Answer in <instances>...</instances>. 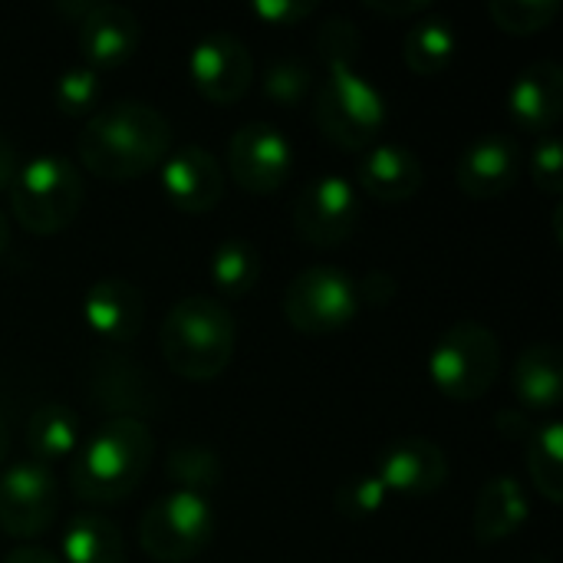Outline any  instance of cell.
I'll list each match as a JSON object with an SVG mask.
<instances>
[{
  "label": "cell",
  "instance_id": "obj_1",
  "mask_svg": "<svg viewBox=\"0 0 563 563\" xmlns=\"http://www.w3.org/2000/svg\"><path fill=\"white\" fill-rule=\"evenodd\" d=\"M168 148L172 122L155 106L139 99L99 106L76 139L82 168L115 185L142 178L145 172L158 168L168 158Z\"/></svg>",
  "mask_w": 563,
  "mask_h": 563
},
{
  "label": "cell",
  "instance_id": "obj_2",
  "mask_svg": "<svg viewBox=\"0 0 563 563\" xmlns=\"http://www.w3.org/2000/svg\"><path fill=\"white\" fill-rule=\"evenodd\" d=\"M152 455V429L139 416H112L92 429L69 459V488L79 501L115 505L142 485Z\"/></svg>",
  "mask_w": 563,
  "mask_h": 563
},
{
  "label": "cell",
  "instance_id": "obj_3",
  "mask_svg": "<svg viewBox=\"0 0 563 563\" xmlns=\"http://www.w3.org/2000/svg\"><path fill=\"white\" fill-rule=\"evenodd\" d=\"M238 327L231 310L208 297L191 294L181 297L158 327V350L168 369L188 383H211L218 379L234 356Z\"/></svg>",
  "mask_w": 563,
  "mask_h": 563
},
{
  "label": "cell",
  "instance_id": "obj_4",
  "mask_svg": "<svg viewBox=\"0 0 563 563\" xmlns=\"http://www.w3.org/2000/svg\"><path fill=\"white\" fill-rule=\"evenodd\" d=\"M386 96L350 63H333L313 96V122L343 152H366L386 125Z\"/></svg>",
  "mask_w": 563,
  "mask_h": 563
},
{
  "label": "cell",
  "instance_id": "obj_5",
  "mask_svg": "<svg viewBox=\"0 0 563 563\" xmlns=\"http://www.w3.org/2000/svg\"><path fill=\"white\" fill-rule=\"evenodd\" d=\"M82 198L86 185L79 168L69 158L46 152L20 165V175L10 188V211L23 231L49 238L76 221Z\"/></svg>",
  "mask_w": 563,
  "mask_h": 563
},
{
  "label": "cell",
  "instance_id": "obj_6",
  "mask_svg": "<svg viewBox=\"0 0 563 563\" xmlns=\"http://www.w3.org/2000/svg\"><path fill=\"white\" fill-rule=\"evenodd\" d=\"M501 373V343L495 330L475 320L449 327L429 350V379L452 402L482 399Z\"/></svg>",
  "mask_w": 563,
  "mask_h": 563
},
{
  "label": "cell",
  "instance_id": "obj_7",
  "mask_svg": "<svg viewBox=\"0 0 563 563\" xmlns=\"http://www.w3.org/2000/svg\"><path fill=\"white\" fill-rule=\"evenodd\" d=\"M211 498L191 492H168L155 498L139 518V544L155 563H188L205 554L214 538Z\"/></svg>",
  "mask_w": 563,
  "mask_h": 563
},
{
  "label": "cell",
  "instance_id": "obj_8",
  "mask_svg": "<svg viewBox=\"0 0 563 563\" xmlns=\"http://www.w3.org/2000/svg\"><path fill=\"white\" fill-rule=\"evenodd\" d=\"M360 313L356 277L333 264L300 271L284 290V317L303 336H327L350 327Z\"/></svg>",
  "mask_w": 563,
  "mask_h": 563
},
{
  "label": "cell",
  "instance_id": "obj_9",
  "mask_svg": "<svg viewBox=\"0 0 563 563\" xmlns=\"http://www.w3.org/2000/svg\"><path fill=\"white\" fill-rule=\"evenodd\" d=\"M59 515V482L49 465L13 462L0 475V531L16 541H33L53 528Z\"/></svg>",
  "mask_w": 563,
  "mask_h": 563
},
{
  "label": "cell",
  "instance_id": "obj_10",
  "mask_svg": "<svg viewBox=\"0 0 563 563\" xmlns=\"http://www.w3.org/2000/svg\"><path fill=\"white\" fill-rule=\"evenodd\" d=\"M228 172L251 195H274L294 172V145L274 122H244L228 139Z\"/></svg>",
  "mask_w": 563,
  "mask_h": 563
},
{
  "label": "cell",
  "instance_id": "obj_11",
  "mask_svg": "<svg viewBox=\"0 0 563 563\" xmlns=\"http://www.w3.org/2000/svg\"><path fill=\"white\" fill-rule=\"evenodd\" d=\"M360 224L356 185L343 175H317L294 205V228L313 247H340Z\"/></svg>",
  "mask_w": 563,
  "mask_h": 563
},
{
  "label": "cell",
  "instance_id": "obj_12",
  "mask_svg": "<svg viewBox=\"0 0 563 563\" xmlns=\"http://www.w3.org/2000/svg\"><path fill=\"white\" fill-rule=\"evenodd\" d=\"M188 76L195 89L214 106H234L254 82L251 49L228 30L205 33L188 53Z\"/></svg>",
  "mask_w": 563,
  "mask_h": 563
},
{
  "label": "cell",
  "instance_id": "obj_13",
  "mask_svg": "<svg viewBox=\"0 0 563 563\" xmlns=\"http://www.w3.org/2000/svg\"><path fill=\"white\" fill-rule=\"evenodd\" d=\"M373 475L383 482V488L399 498H429L449 482V455L442 452L439 442L422 439V435H406L389 442L376 455Z\"/></svg>",
  "mask_w": 563,
  "mask_h": 563
},
{
  "label": "cell",
  "instance_id": "obj_14",
  "mask_svg": "<svg viewBox=\"0 0 563 563\" xmlns=\"http://www.w3.org/2000/svg\"><path fill=\"white\" fill-rule=\"evenodd\" d=\"M162 191L181 214H208L224 198V168L205 145H185L162 165Z\"/></svg>",
  "mask_w": 563,
  "mask_h": 563
},
{
  "label": "cell",
  "instance_id": "obj_15",
  "mask_svg": "<svg viewBox=\"0 0 563 563\" xmlns=\"http://www.w3.org/2000/svg\"><path fill=\"white\" fill-rule=\"evenodd\" d=\"M521 175V145L505 132H488L475 139L455 165V185L475 201L501 198L515 188Z\"/></svg>",
  "mask_w": 563,
  "mask_h": 563
},
{
  "label": "cell",
  "instance_id": "obj_16",
  "mask_svg": "<svg viewBox=\"0 0 563 563\" xmlns=\"http://www.w3.org/2000/svg\"><path fill=\"white\" fill-rule=\"evenodd\" d=\"M82 320L102 343H132L145 327V294L122 277H102L82 294Z\"/></svg>",
  "mask_w": 563,
  "mask_h": 563
},
{
  "label": "cell",
  "instance_id": "obj_17",
  "mask_svg": "<svg viewBox=\"0 0 563 563\" xmlns=\"http://www.w3.org/2000/svg\"><path fill=\"white\" fill-rule=\"evenodd\" d=\"M76 26L86 66H92L96 73L129 63L142 43V23L122 3H92Z\"/></svg>",
  "mask_w": 563,
  "mask_h": 563
},
{
  "label": "cell",
  "instance_id": "obj_18",
  "mask_svg": "<svg viewBox=\"0 0 563 563\" xmlns=\"http://www.w3.org/2000/svg\"><path fill=\"white\" fill-rule=\"evenodd\" d=\"M508 112L518 129L548 135L554 132L563 112V69L554 59H538L528 63L511 89H508Z\"/></svg>",
  "mask_w": 563,
  "mask_h": 563
},
{
  "label": "cell",
  "instance_id": "obj_19",
  "mask_svg": "<svg viewBox=\"0 0 563 563\" xmlns=\"http://www.w3.org/2000/svg\"><path fill=\"white\" fill-rule=\"evenodd\" d=\"M422 181H426L422 158L399 142H379L366 148L356 165V185L373 201H383V205L409 201L412 195H419Z\"/></svg>",
  "mask_w": 563,
  "mask_h": 563
},
{
  "label": "cell",
  "instance_id": "obj_20",
  "mask_svg": "<svg viewBox=\"0 0 563 563\" xmlns=\"http://www.w3.org/2000/svg\"><path fill=\"white\" fill-rule=\"evenodd\" d=\"M528 515H531V505H528L525 485L511 475H495L492 482L482 485L475 498V515H472L475 541L482 548L501 544L525 528Z\"/></svg>",
  "mask_w": 563,
  "mask_h": 563
},
{
  "label": "cell",
  "instance_id": "obj_21",
  "mask_svg": "<svg viewBox=\"0 0 563 563\" xmlns=\"http://www.w3.org/2000/svg\"><path fill=\"white\" fill-rule=\"evenodd\" d=\"M515 399L531 412H548L563 399V363L554 343H531L511 366Z\"/></svg>",
  "mask_w": 563,
  "mask_h": 563
},
{
  "label": "cell",
  "instance_id": "obj_22",
  "mask_svg": "<svg viewBox=\"0 0 563 563\" xmlns=\"http://www.w3.org/2000/svg\"><path fill=\"white\" fill-rule=\"evenodd\" d=\"M82 439H86L82 419L63 402L36 406L30 422H26V449H30L33 462H40V465L73 459L76 449L82 445Z\"/></svg>",
  "mask_w": 563,
  "mask_h": 563
},
{
  "label": "cell",
  "instance_id": "obj_23",
  "mask_svg": "<svg viewBox=\"0 0 563 563\" xmlns=\"http://www.w3.org/2000/svg\"><path fill=\"white\" fill-rule=\"evenodd\" d=\"M459 49V30L445 13H422L409 23L402 36V59L416 76H435L442 73Z\"/></svg>",
  "mask_w": 563,
  "mask_h": 563
},
{
  "label": "cell",
  "instance_id": "obj_24",
  "mask_svg": "<svg viewBox=\"0 0 563 563\" xmlns=\"http://www.w3.org/2000/svg\"><path fill=\"white\" fill-rule=\"evenodd\" d=\"M63 563H125L122 531L102 515H76L63 531Z\"/></svg>",
  "mask_w": 563,
  "mask_h": 563
},
{
  "label": "cell",
  "instance_id": "obj_25",
  "mask_svg": "<svg viewBox=\"0 0 563 563\" xmlns=\"http://www.w3.org/2000/svg\"><path fill=\"white\" fill-rule=\"evenodd\" d=\"M208 277L221 297H247L261 280V251L247 238H228L211 251Z\"/></svg>",
  "mask_w": 563,
  "mask_h": 563
},
{
  "label": "cell",
  "instance_id": "obj_26",
  "mask_svg": "<svg viewBox=\"0 0 563 563\" xmlns=\"http://www.w3.org/2000/svg\"><path fill=\"white\" fill-rule=\"evenodd\" d=\"M165 475L168 482H175V492L208 498L224 482V462L205 442H175L165 459Z\"/></svg>",
  "mask_w": 563,
  "mask_h": 563
},
{
  "label": "cell",
  "instance_id": "obj_27",
  "mask_svg": "<svg viewBox=\"0 0 563 563\" xmlns=\"http://www.w3.org/2000/svg\"><path fill=\"white\" fill-rule=\"evenodd\" d=\"M528 475L538 495L551 505L563 501V429L558 419L538 426L528 439Z\"/></svg>",
  "mask_w": 563,
  "mask_h": 563
},
{
  "label": "cell",
  "instance_id": "obj_28",
  "mask_svg": "<svg viewBox=\"0 0 563 563\" xmlns=\"http://www.w3.org/2000/svg\"><path fill=\"white\" fill-rule=\"evenodd\" d=\"M488 13L498 30L511 36H534L561 13V0H492Z\"/></svg>",
  "mask_w": 563,
  "mask_h": 563
},
{
  "label": "cell",
  "instance_id": "obj_29",
  "mask_svg": "<svg viewBox=\"0 0 563 563\" xmlns=\"http://www.w3.org/2000/svg\"><path fill=\"white\" fill-rule=\"evenodd\" d=\"M102 79L92 66H69L53 86V102L69 119H89L99 109Z\"/></svg>",
  "mask_w": 563,
  "mask_h": 563
},
{
  "label": "cell",
  "instance_id": "obj_30",
  "mask_svg": "<svg viewBox=\"0 0 563 563\" xmlns=\"http://www.w3.org/2000/svg\"><path fill=\"white\" fill-rule=\"evenodd\" d=\"M313 86V73L303 59H294V56H284V59H274L264 76H261V92L267 102H277L284 109H294L297 102H303V96L310 92Z\"/></svg>",
  "mask_w": 563,
  "mask_h": 563
},
{
  "label": "cell",
  "instance_id": "obj_31",
  "mask_svg": "<svg viewBox=\"0 0 563 563\" xmlns=\"http://www.w3.org/2000/svg\"><path fill=\"white\" fill-rule=\"evenodd\" d=\"M386 501H389V492L383 488V482L373 472L346 478L333 495V508L343 521H366V518L379 515L386 508Z\"/></svg>",
  "mask_w": 563,
  "mask_h": 563
},
{
  "label": "cell",
  "instance_id": "obj_32",
  "mask_svg": "<svg viewBox=\"0 0 563 563\" xmlns=\"http://www.w3.org/2000/svg\"><path fill=\"white\" fill-rule=\"evenodd\" d=\"M531 178L538 185V191L561 198L563 191V145L558 132L538 135L534 148H531Z\"/></svg>",
  "mask_w": 563,
  "mask_h": 563
},
{
  "label": "cell",
  "instance_id": "obj_33",
  "mask_svg": "<svg viewBox=\"0 0 563 563\" xmlns=\"http://www.w3.org/2000/svg\"><path fill=\"white\" fill-rule=\"evenodd\" d=\"M360 43H363L360 30L346 16H327V23L317 30V49L327 59V66H333V63H350L353 66V59L360 53Z\"/></svg>",
  "mask_w": 563,
  "mask_h": 563
},
{
  "label": "cell",
  "instance_id": "obj_34",
  "mask_svg": "<svg viewBox=\"0 0 563 563\" xmlns=\"http://www.w3.org/2000/svg\"><path fill=\"white\" fill-rule=\"evenodd\" d=\"M320 7L313 0H257L251 13L267 26H297L310 20Z\"/></svg>",
  "mask_w": 563,
  "mask_h": 563
},
{
  "label": "cell",
  "instance_id": "obj_35",
  "mask_svg": "<svg viewBox=\"0 0 563 563\" xmlns=\"http://www.w3.org/2000/svg\"><path fill=\"white\" fill-rule=\"evenodd\" d=\"M356 290H360V307L363 303L376 307V303H386L396 294V280L386 271H373L363 280H356Z\"/></svg>",
  "mask_w": 563,
  "mask_h": 563
},
{
  "label": "cell",
  "instance_id": "obj_36",
  "mask_svg": "<svg viewBox=\"0 0 563 563\" xmlns=\"http://www.w3.org/2000/svg\"><path fill=\"white\" fill-rule=\"evenodd\" d=\"M363 7L383 16H422L432 10L429 0H363Z\"/></svg>",
  "mask_w": 563,
  "mask_h": 563
},
{
  "label": "cell",
  "instance_id": "obj_37",
  "mask_svg": "<svg viewBox=\"0 0 563 563\" xmlns=\"http://www.w3.org/2000/svg\"><path fill=\"white\" fill-rule=\"evenodd\" d=\"M20 175V155L16 145L0 132V191H10Z\"/></svg>",
  "mask_w": 563,
  "mask_h": 563
},
{
  "label": "cell",
  "instance_id": "obj_38",
  "mask_svg": "<svg viewBox=\"0 0 563 563\" xmlns=\"http://www.w3.org/2000/svg\"><path fill=\"white\" fill-rule=\"evenodd\" d=\"M3 563H63L56 554H49L46 548H30V544H23V548H16V551H10Z\"/></svg>",
  "mask_w": 563,
  "mask_h": 563
},
{
  "label": "cell",
  "instance_id": "obj_39",
  "mask_svg": "<svg viewBox=\"0 0 563 563\" xmlns=\"http://www.w3.org/2000/svg\"><path fill=\"white\" fill-rule=\"evenodd\" d=\"M498 429H501L505 435L511 432L515 439H518V435H531V432H534L521 412H498Z\"/></svg>",
  "mask_w": 563,
  "mask_h": 563
},
{
  "label": "cell",
  "instance_id": "obj_40",
  "mask_svg": "<svg viewBox=\"0 0 563 563\" xmlns=\"http://www.w3.org/2000/svg\"><path fill=\"white\" fill-rule=\"evenodd\" d=\"M89 7H92V3H89V0H82V3H59L56 10H59V13H66V16H76V23H79V20L89 13Z\"/></svg>",
  "mask_w": 563,
  "mask_h": 563
},
{
  "label": "cell",
  "instance_id": "obj_41",
  "mask_svg": "<svg viewBox=\"0 0 563 563\" xmlns=\"http://www.w3.org/2000/svg\"><path fill=\"white\" fill-rule=\"evenodd\" d=\"M7 247H10V224H7V214L0 211V257L7 254Z\"/></svg>",
  "mask_w": 563,
  "mask_h": 563
},
{
  "label": "cell",
  "instance_id": "obj_42",
  "mask_svg": "<svg viewBox=\"0 0 563 563\" xmlns=\"http://www.w3.org/2000/svg\"><path fill=\"white\" fill-rule=\"evenodd\" d=\"M7 449H10V432H7V422L0 419V462L7 459Z\"/></svg>",
  "mask_w": 563,
  "mask_h": 563
},
{
  "label": "cell",
  "instance_id": "obj_43",
  "mask_svg": "<svg viewBox=\"0 0 563 563\" xmlns=\"http://www.w3.org/2000/svg\"><path fill=\"white\" fill-rule=\"evenodd\" d=\"M541 563H548V561H541Z\"/></svg>",
  "mask_w": 563,
  "mask_h": 563
}]
</instances>
